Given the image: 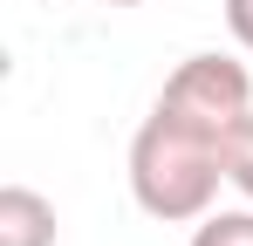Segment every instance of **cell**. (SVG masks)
I'll return each instance as SVG.
<instances>
[{
  "mask_svg": "<svg viewBox=\"0 0 253 246\" xmlns=\"http://www.w3.org/2000/svg\"><path fill=\"white\" fill-rule=\"evenodd\" d=\"M158 110H171V117L199 123L206 137H233L240 130V117L253 110V76L247 62H233V55H185L178 69L165 76V89H158Z\"/></svg>",
  "mask_w": 253,
  "mask_h": 246,
  "instance_id": "obj_2",
  "label": "cell"
},
{
  "mask_svg": "<svg viewBox=\"0 0 253 246\" xmlns=\"http://www.w3.org/2000/svg\"><path fill=\"white\" fill-rule=\"evenodd\" d=\"M226 185V144L199 123L151 110L130 137V199L158 226H199Z\"/></svg>",
  "mask_w": 253,
  "mask_h": 246,
  "instance_id": "obj_1",
  "label": "cell"
},
{
  "mask_svg": "<svg viewBox=\"0 0 253 246\" xmlns=\"http://www.w3.org/2000/svg\"><path fill=\"white\" fill-rule=\"evenodd\" d=\"M0 246H55V205L35 185H0Z\"/></svg>",
  "mask_w": 253,
  "mask_h": 246,
  "instance_id": "obj_3",
  "label": "cell"
},
{
  "mask_svg": "<svg viewBox=\"0 0 253 246\" xmlns=\"http://www.w3.org/2000/svg\"><path fill=\"white\" fill-rule=\"evenodd\" d=\"M226 35L253 55V0H226Z\"/></svg>",
  "mask_w": 253,
  "mask_h": 246,
  "instance_id": "obj_6",
  "label": "cell"
},
{
  "mask_svg": "<svg viewBox=\"0 0 253 246\" xmlns=\"http://www.w3.org/2000/svg\"><path fill=\"white\" fill-rule=\"evenodd\" d=\"M192 246H253V205L240 212H206L192 226Z\"/></svg>",
  "mask_w": 253,
  "mask_h": 246,
  "instance_id": "obj_4",
  "label": "cell"
},
{
  "mask_svg": "<svg viewBox=\"0 0 253 246\" xmlns=\"http://www.w3.org/2000/svg\"><path fill=\"white\" fill-rule=\"evenodd\" d=\"M226 185H233V192L253 205V110L240 117V130L226 137Z\"/></svg>",
  "mask_w": 253,
  "mask_h": 246,
  "instance_id": "obj_5",
  "label": "cell"
},
{
  "mask_svg": "<svg viewBox=\"0 0 253 246\" xmlns=\"http://www.w3.org/2000/svg\"><path fill=\"white\" fill-rule=\"evenodd\" d=\"M96 7H144V0H96Z\"/></svg>",
  "mask_w": 253,
  "mask_h": 246,
  "instance_id": "obj_7",
  "label": "cell"
}]
</instances>
